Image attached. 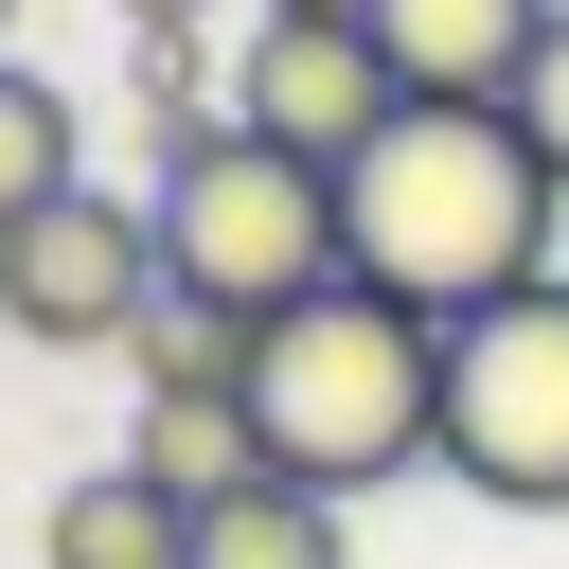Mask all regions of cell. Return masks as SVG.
Masks as SVG:
<instances>
[{
	"label": "cell",
	"instance_id": "8",
	"mask_svg": "<svg viewBox=\"0 0 569 569\" xmlns=\"http://www.w3.org/2000/svg\"><path fill=\"white\" fill-rule=\"evenodd\" d=\"M36 551H53V569H196V516H178L142 462H89V480H53Z\"/></svg>",
	"mask_w": 569,
	"mask_h": 569
},
{
	"label": "cell",
	"instance_id": "5",
	"mask_svg": "<svg viewBox=\"0 0 569 569\" xmlns=\"http://www.w3.org/2000/svg\"><path fill=\"white\" fill-rule=\"evenodd\" d=\"M142 302H160V213L142 196L89 178V196H53V213L0 231V338H36V356H124Z\"/></svg>",
	"mask_w": 569,
	"mask_h": 569
},
{
	"label": "cell",
	"instance_id": "13",
	"mask_svg": "<svg viewBox=\"0 0 569 569\" xmlns=\"http://www.w3.org/2000/svg\"><path fill=\"white\" fill-rule=\"evenodd\" d=\"M516 124H533V160H551V178H569V18H551V53H533V71H516Z\"/></svg>",
	"mask_w": 569,
	"mask_h": 569
},
{
	"label": "cell",
	"instance_id": "7",
	"mask_svg": "<svg viewBox=\"0 0 569 569\" xmlns=\"http://www.w3.org/2000/svg\"><path fill=\"white\" fill-rule=\"evenodd\" d=\"M569 0H373V53L409 107H516V71L551 53Z\"/></svg>",
	"mask_w": 569,
	"mask_h": 569
},
{
	"label": "cell",
	"instance_id": "15",
	"mask_svg": "<svg viewBox=\"0 0 569 569\" xmlns=\"http://www.w3.org/2000/svg\"><path fill=\"white\" fill-rule=\"evenodd\" d=\"M249 18H373V0H249Z\"/></svg>",
	"mask_w": 569,
	"mask_h": 569
},
{
	"label": "cell",
	"instance_id": "16",
	"mask_svg": "<svg viewBox=\"0 0 569 569\" xmlns=\"http://www.w3.org/2000/svg\"><path fill=\"white\" fill-rule=\"evenodd\" d=\"M0 18H18V0H0Z\"/></svg>",
	"mask_w": 569,
	"mask_h": 569
},
{
	"label": "cell",
	"instance_id": "11",
	"mask_svg": "<svg viewBox=\"0 0 569 569\" xmlns=\"http://www.w3.org/2000/svg\"><path fill=\"white\" fill-rule=\"evenodd\" d=\"M124 462H142L178 516H213V498H249V480H267V427H249V409H142V427H124Z\"/></svg>",
	"mask_w": 569,
	"mask_h": 569
},
{
	"label": "cell",
	"instance_id": "1",
	"mask_svg": "<svg viewBox=\"0 0 569 569\" xmlns=\"http://www.w3.org/2000/svg\"><path fill=\"white\" fill-rule=\"evenodd\" d=\"M551 213H569V178L533 160L516 107H391L338 160V267L391 284L409 320H480V302L551 284Z\"/></svg>",
	"mask_w": 569,
	"mask_h": 569
},
{
	"label": "cell",
	"instance_id": "10",
	"mask_svg": "<svg viewBox=\"0 0 569 569\" xmlns=\"http://www.w3.org/2000/svg\"><path fill=\"white\" fill-rule=\"evenodd\" d=\"M196 569H356V516L302 498V480H249V498L196 516Z\"/></svg>",
	"mask_w": 569,
	"mask_h": 569
},
{
	"label": "cell",
	"instance_id": "2",
	"mask_svg": "<svg viewBox=\"0 0 569 569\" xmlns=\"http://www.w3.org/2000/svg\"><path fill=\"white\" fill-rule=\"evenodd\" d=\"M249 427H267V480H302V498H373V480H409V462H445V320H409L391 284H320V302H284L267 338H249Z\"/></svg>",
	"mask_w": 569,
	"mask_h": 569
},
{
	"label": "cell",
	"instance_id": "9",
	"mask_svg": "<svg viewBox=\"0 0 569 569\" xmlns=\"http://www.w3.org/2000/svg\"><path fill=\"white\" fill-rule=\"evenodd\" d=\"M124 373H142V409H249V320H213V302H142V338H124Z\"/></svg>",
	"mask_w": 569,
	"mask_h": 569
},
{
	"label": "cell",
	"instance_id": "4",
	"mask_svg": "<svg viewBox=\"0 0 569 569\" xmlns=\"http://www.w3.org/2000/svg\"><path fill=\"white\" fill-rule=\"evenodd\" d=\"M445 480L480 516H569V284L445 320Z\"/></svg>",
	"mask_w": 569,
	"mask_h": 569
},
{
	"label": "cell",
	"instance_id": "14",
	"mask_svg": "<svg viewBox=\"0 0 569 569\" xmlns=\"http://www.w3.org/2000/svg\"><path fill=\"white\" fill-rule=\"evenodd\" d=\"M196 18H213V0H124V36H142V53H160V36H196Z\"/></svg>",
	"mask_w": 569,
	"mask_h": 569
},
{
	"label": "cell",
	"instance_id": "3",
	"mask_svg": "<svg viewBox=\"0 0 569 569\" xmlns=\"http://www.w3.org/2000/svg\"><path fill=\"white\" fill-rule=\"evenodd\" d=\"M142 213H160V284L213 302V320H249V338L338 284V160H284V142H249V124L178 142Z\"/></svg>",
	"mask_w": 569,
	"mask_h": 569
},
{
	"label": "cell",
	"instance_id": "6",
	"mask_svg": "<svg viewBox=\"0 0 569 569\" xmlns=\"http://www.w3.org/2000/svg\"><path fill=\"white\" fill-rule=\"evenodd\" d=\"M391 107H409V89H391L373 18H249V53H231V124L284 142V160H356Z\"/></svg>",
	"mask_w": 569,
	"mask_h": 569
},
{
	"label": "cell",
	"instance_id": "12",
	"mask_svg": "<svg viewBox=\"0 0 569 569\" xmlns=\"http://www.w3.org/2000/svg\"><path fill=\"white\" fill-rule=\"evenodd\" d=\"M53 196H89V124H71V89H53V71H18V53H0V231H18V213H53Z\"/></svg>",
	"mask_w": 569,
	"mask_h": 569
}]
</instances>
